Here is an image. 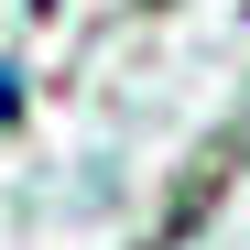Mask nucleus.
<instances>
[{
  "label": "nucleus",
  "mask_w": 250,
  "mask_h": 250,
  "mask_svg": "<svg viewBox=\"0 0 250 250\" xmlns=\"http://www.w3.org/2000/svg\"><path fill=\"white\" fill-rule=\"evenodd\" d=\"M11 109H22V98H11V76H0V131H11Z\"/></svg>",
  "instance_id": "f257e3e1"
}]
</instances>
